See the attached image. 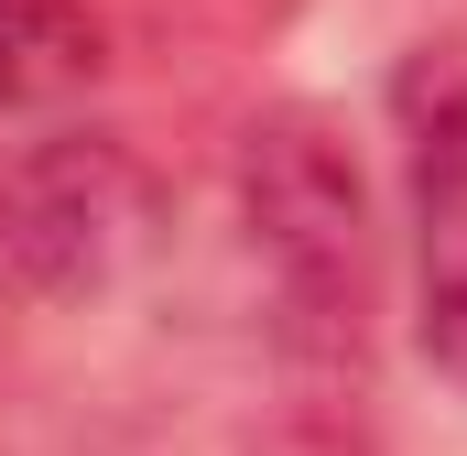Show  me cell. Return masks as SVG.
<instances>
[{
    "label": "cell",
    "mask_w": 467,
    "mask_h": 456,
    "mask_svg": "<svg viewBox=\"0 0 467 456\" xmlns=\"http://www.w3.org/2000/svg\"><path fill=\"white\" fill-rule=\"evenodd\" d=\"M239 228L272 283V347L294 380L358 391L369 380V316H380V228H369V174L348 130L294 98L261 109L239 141Z\"/></svg>",
    "instance_id": "obj_1"
},
{
    "label": "cell",
    "mask_w": 467,
    "mask_h": 456,
    "mask_svg": "<svg viewBox=\"0 0 467 456\" xmlns=\"http://www.w3.org/2000/svg\"><path fill=\"white\" fill-rule=\"evenodd\" d=\"M141 239H152V174L109 130H55L0 163V294L11 305L109 294Z\"/></svg>",
    "instance_id": "obj_2"
},
{
    "label": "cell",
    "mask_w": 467,
    "mask_h": 456,
    "mask_svg": "<svg viewBox=\"0 0 467 456\" xmlns=\"http://www.w3.org/2000/svg\"><path fill=\"white\" fill-rule=\"evenodd\" d=\"M402 196H413V316L424 358L467 391V44H413L391 77Z\"/></svg>",
    "instance_id": "obj_3"
},
{
    "label": "cell",
    "mask_w": 467,
    "mask_h": 456,
    "mask_svg": "<svg viewBox=\"0 0 467 456\" xmlns=\"http://www.w3.org/2000/svg\"><path fill=\"white\" fill-rule=\"evenodd\" d=\"M109 77L99 0H0V109H66Z\"/></svg>",
    "instance_id": "obj_4"
}]
</instances>
